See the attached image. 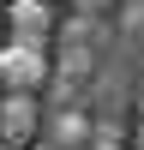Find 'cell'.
I'll return each instance as SVG.
<instances>
[{"label":"cell","instance_id":"obj_6","mask_svg":"<svg viewBox=\"0 0 144 150\" xmlns=\"http://www.w3.org/2000/svg\"><path fill=\"white\" fill-rule=\"evenodd\" d=\"M138 114H144V84H138Z\"/></svg>","mask_w":144,"mask_h":150},{"label":"cell","instance_id":"obj_10","mask_svg":"<svg viewBox=\"0 0 144 150\" xmlns=\"http://www.w3.org/2000/svg\"><path fill=\"white\" fill-rule=\"evenodd\" d=\"M42 150H54V144H42Z\"/></svg>","mask_w":144,"mask_h":150},{"label":"cell","instance_id":"obj_3","mask_svg":"<svg viewBox=\"0 0 144 150\" xmlns=\"http://www.w3.org/2000/svg\"><path fill=\"white\" fill-rule=\"evenodd\" d=\"M30 138H36V102L0 96V144H30Z\"/></svg>","mask_w":144,"mask_h":150},{"label":"cell","instance_id":"obj_5","mask_svg":"<svg viewBox=\"0 0 144 150\" xmlns=\"http://www.w3.org/2000/svg\"><path fill=\"white\" fill-rule=\"evenodd\" d=\"M132 150H144V120H138V138H132Z\"/></svg>","mask_w":144,"mask_h":150},{"label":"cell","instance_id":"obj_9","mask_svg":"<svg viewBox=\"0 0 144 150\" xmlns=\"http://www.w3.org/2000/svg\"><path fill=\"white\" fill-rule=\"evenodd\" d=\"M90 6H102V0H90Z\"/></svg>","mask_w":144,"mask_h":150},{"label":"cell","instance_id":"obj_8","mask_svg":"<svg viewBox=\"0 0 144 150\" xmlns=\"http://www.w3.org/2000/svg\"><path fill=\"white\" fill-rule=\"evenodd\" d=\"M90 150H120V144H90Z\"/></svg>","mask_w":144,"mask_h":150},{"label":"cell","instance_id":"obj_4","mask_svg":"<svg viewBox=\"0 0 144 150\" xmlns=\"http://www.w3.org/2000/svg\"><path fill=\"white\" fill-rule=\"evenodd\" d=\"M84 132H90V126H84V114H54V126H48V144H54V150H72Z\"/></svg>","mask_w":144,"mask_h":150},{"label":"cell","instance_id":"obj_2","mask_svg":"<svg viewBox=\"0 0 144 150\" xmlns=\"http://www.w3.org/2000/svg\"><path fill=\"white\" fill-rule=\"evenodd\" d=\"M6 36L42 48L48 36H54V6H48V0H12L6 6Z\"/></svg>","mask_w":144,"mask_h":150},{"label":"cell","instance_id":"obj_1","mask_svg":"<svg viewBox=\"0 0 144 150\" xmlns=\"http://www.w3.org/2000/svg\"><path fill=\"white\" fill-rule=\"evenodd\" d=\"M48 84V54L36 42H0V96H30Z\"/></svg>","mask_w":144,"mask_h":150},{"label":"cell","instance_id":"obj_7","mask_svg":"<svg viewBox=\"0 0 144 150\" xmlns=\"http://www.w3.org/2000/svg\"><path fill=\"white\" fill-rule=\"evenodd\" d=\"M0 150H30V144H0Z\"/></svg>","mask_w":144,"mask_h":150}]
</instances>
